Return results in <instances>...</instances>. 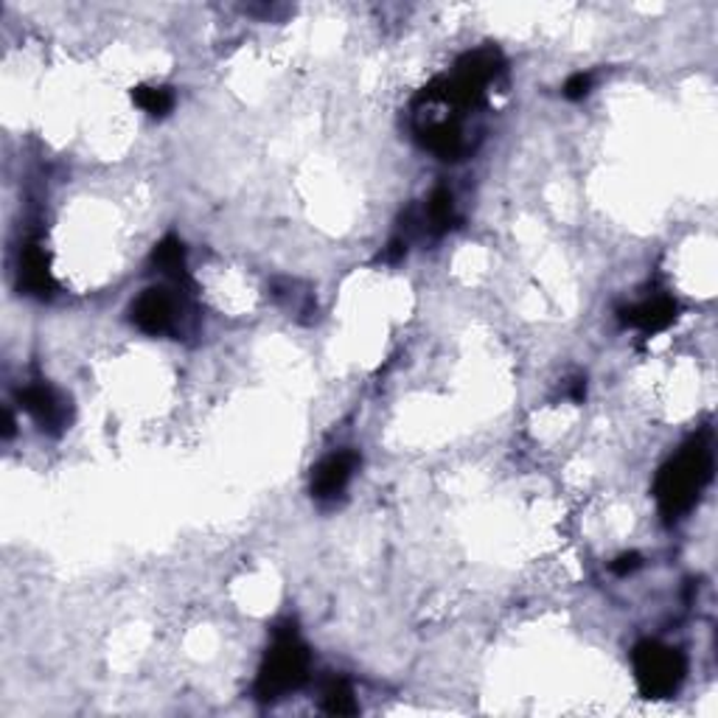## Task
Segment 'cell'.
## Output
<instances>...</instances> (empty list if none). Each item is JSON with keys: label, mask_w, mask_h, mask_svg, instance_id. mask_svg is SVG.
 <instances>
[{"label": "cell", "mask_w": 718, "mask_h": 718, "mask_svg": "<svg viewBox=\"0 0 718 718\" xmlns=\"http://www.w3.org/2000/svg\"><path fill=\"white\" fill-rule=\"evenodd\" d=\"M713 478V449L705 438H693L657 474L654 497L666 522H677L698 503Z\"/></svg>", "instance_id": "obj_1"}, {"label": "cell", "mask_w": 718, "mask_h": 718, "mask_svg": "<svg viewBox=\"0 0 718 718\" xmlns=\"http://www.w3.org/2000/svg\"><path fill=\"white\" fill-rule=\"evenodd\" d=\"M309 648L298 637L295 626H286L275 634L273 645L267 648L264 663L256 679V696L259 702H278L286 693L298 691L309 677Z\"/></svg>", "instance_id": "obj_2"}, {"label": "cell", "mask_w": 718, "mask_h": 718, "mask_svg": "<svg viewBox=\"0 0 718 718\" xmlns=\"http://www.w3.org/2000/svg\"><path fill=\"white\" fill-rule=\"evenodd\" d=\"M634 679L645 698H668L682 688L688 673L685 654L657 640H643L632 654Z\"/></svg>", "instance_id": "obj_3"}, {"label": "cell", "mask_w": 718, "mask_h": 718, "mask_svg": "<svg viewBox=\"0 0 718 718\" xmlns=\"http://www.w3.org/2000/svg\"><path fill=\"white\" fill-rule=\"evenodd\" d=\"M129 318H133L135 326L147 334H166L174 329V320H177V300L169 289H147L135 298L133 309H129Z\"/></svg>", "instance_id": "obj_4"}, {"label": "cell", "mask_w": 718, "mask_h": 718, "mask_svg": "<svg viewBox=\"0 0 718 718\" xmlns=\"http://www.w3.org/2000/svg\"><path fill=\"white\" fill-rule=\"evenodd\" d=\"M21 405L42 430H48V433L53 435L62 433V426L67 424V416H71L60 393L53 391V387L42 385V382H34V385L23 387Z\"/></svg>", "instance_id": "obj_5"}, {"label": "cell", "mask_w": 718, "mask_h": 718, "mask_svg": "<svg viewBox=\"0 0 718 718\" xmlns=\"http://www.w3.org/2000/svg\"><path fill=\"white\" fill-rule=\"evenodd\" d=\"M359 458L354 453H334L329 458L320 460L312 472V497L318 499H334L346 492L348 480H351L354 469H357Z\"/></svg>", "instance_id": "obj_6"}, {"label": "cell", "mask_w": 718, "mask_h": 718, "mask_svg": "<svg viewBox=\"0 0 718 718\" xmlns=\"http://www.w3.org/2000/svg\"><path fill=\"white\" fill-rule=\"evenodd\" d=\"M419 140L424 144V149L438 154L441 160H460V154L466 152L463 127H460V121L455 119V115H446V119H435L430 121V124H421Z\"/></svg>", "instance_id": "obj_7"}, {"label": "cell", "mask_w": 718, "mask_h": 718, "mask_svg": "<svg viewBox=\"0 0 718 718\" xmlns=\"http://www.w3.org/2000/svg\"><path fill=\"white\" fill-rule=\"evenodd\" d=\"M677 300L668 298V295H659V298L643 300L637 307L623 309V312H620V323L640 329L643 334H657L671 326L673 320H677Z\"/></svg>", "instance_id": "obj_8"}, {"label": "cell", "mask_w": 718, "mask_h": 718, "mask_svg": "<svg viewBox=\"0 0 718 718\" xmlns=\"http://www.w3.org/2000/svg\"><path fill=\"white\" fill-rule=\"evenodd\" d=\"M21 286L34 298H51L57 289L46 250L37 242L26 245L21 256Z\"/></svg>", "instance_id": "obj_9"}, {"label": "cell", "mask_w": 718, "mask_h": 718, "mask_svg": "<svg viewBox=\"0 0 718 718\" xmlns=\"http://www.w3.org/2000/svg\"><path fill=\"white\" fill-rule=\"evenodd\" d=\"M152 267H158V273L172 278L174 284H188L186 270V245L177 236H166L160 239L152 250Z\"/></svg>", "instance_id": "obj_10"}, {"label": "cell", "mask_w": 718, "mask_h": 718, "mask_svg": "<svg viewBox=\"0 0 718 718\" xmlns=\"http://www.w3.org/2000/svg\"><path fill=\"white\" fill-rule=\"evenodd\" d=\"M424 220L430 222V231L433 233H446L455 225V200L449 188H435V191L430 194Z\"/></svg>", "instance_id": "obj_11"}, {"label": "cell", "mask_w": 718, "mask_h": 718, "mask_svg": "<svg viewBox=\"0 0 718 718\" xmlns=\"http://www.w3.org/2000/svg\"><path fill=\"white\" fill-rule=\"evenodd\" d=\"M323 710L332 713V716H354L359 710L357 696H354L351 685L346 679H332L326 688H323Z\"/></svg>", "instance_id": "obj_12"}, {"label": "cell", "mask_w": 718, "mask_h": 718, "mask_svg": "<svg viewBox=\"0 0 718 718\" xmlns=\"http://www.w3.org/2000/svg\"><path fill=\"white\" fill-rule=\"evenodd\" d=\"M133 101L144 110V113L152 115V119H163V115L174 107V94L169 87L140 85L133 90Z\"/></svg>", "instance_id": "obj_13"}, {"label": "cell", "mask_w": 718, "mask_h": 718, "mask_svg": "<svg viewBox=\"0 0 718 718\" xmlns=\"http://www.w3.org/2000/svg\"><path fill=\"white\" fill-rule=\"evenodd\" d=\"M592 90V76L590 74H572L570 79L565 82V96L570 101H579L584 99L586 94Z\"/></svg>", "instance_id": "obj_14"}, {"label": "cell", "mask_w": 718, "mask_h": 718, "mask_svg": "<svg viewBox=\"0 0 718 718\" xmlns=\"http://www.w3.org/2000/svg\"><path fill=\"white\" fill-rule=\"evenodd\" d=\"M640 565H643L640 553H623V556H618V559L612 561V572L615 575H629V572L640 570Z\"/></svg>", "instance_id": "obj_15"}, {"label": "cell", "mask_w": 718, "mask_h": 718, "mask_svg": "<svg viewBox=\"0 0 718 718\" xmlns=\"http://www.w3.org/2000/svg\"><path fill=\"white\" fill-rule=\"evenodd\" d=\"M570 396H572V401H584L586 399V380H575Z\"/></svg>", "instance_id": "obj_16"}, {"label": "cell", "mask_w": 718, "mask_h": 718, "mask_svg": "<svg viewBox=\"0 0 718 718\" xmlns=\"http://www.w3.org/2000/svg\"><path fill=\"white\" fill-rule=\"evenodd\" d=\"M14 435V419L12 412L7 410V416H3V438H12Z\"/></svg>", "instance_id": "obj_17"}]
</instances>
